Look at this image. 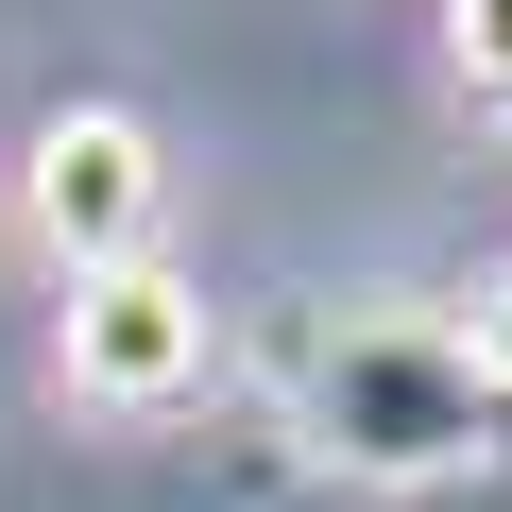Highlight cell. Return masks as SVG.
I'll list each match as a JSON object with an SVG mask.
<instances>
[{"mask_svg":"<svg viewBox=\"0 0 512 512\" xmlns=\"http://www.w3.org/2000/svg\"><path fill=\"white\" fill-rule=\"evenodd\" d=\"M291 444L342 461V478H495L512 461V393L478 376L461 325L359 308V325L291 342Z\"/></svg>","mask_w":512,"mask_h":512,"instance_id":"obj_1","label":"cell"},{"mask_svg":"<svg viewBox=\"0 0 512 512\" xmlns=\"http://www.w3.org/2000/svg\"><path fill=\"white\" fill-rule=\"evenodd\" d=\"M205 359H222V325H205V291L171 274V256L69 274V325H52V376H69V410H103V427H154V410H188V393H205Z\"/></svg>","mask_w":512,"mask_h":512,"instance_id":"obj_2","label":"cell"},{"mask_svg":"<svg viewBox=\"0 0 512 512\" xmlns=\"http://www.w3.org/2000/svg\"><path fill=\"white\" fill-rule=\"evenodd\" d=\"M35 239L69 256V274H120V256H154V205H171V154L137 103H52L35 120V171H18Z\"/></svg>","mask_w":512,"mask_h":512,"instance_id":"obj_3","label":"cell"},{"mask_svg":"<svg viewBox=\"0 0 512 512\" xmlns=\"http://www.w3.org/2000/svg\"><path fill=\"white\" fill-rule=\"evenodd\" d=\"M444 69H461V103L512 120V0H444Z\"/></svg>","mask_w":512,"mask_h":512,"instance_id":"obj_4","label":"cell"},{"mask_svg":"<svg viewBox=\"0 0 512 512\" xmlns=\"http://www.w3.org/2000/svg\"><path fill=\"white\" fill-rule=\"evenodd\" d=\"M461 342H478V376L512 393V256H495V274H478V325H461Z\"/></svg>","mask_w":512,"mask_h":512,"instance_id":"obj_5","label":"cell"}]
</instances>
